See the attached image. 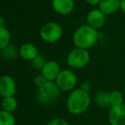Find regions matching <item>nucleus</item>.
<instances>
[{
	"mask_svg": "<svg viewBox=\"0 0 125 125\" xmlns=\"http://www.w3.org/2000/svg\"><path fill=\"white\" fill-rule=\"evenodd\" d=\"M2 54L6 58L13 59V58H15L17 56V50L15 49V47H14L13 45L9 44L6 48L2 50Z\"/></svg>",
	"mask_w": 125,
	"mask_h": 125,
	"instance_id": "nucleus-20",
	"label": "nucleus"
},
{
	"mask_svg": "<svg viewBox=\"0 0 125 125\" xmlns=\"http://www.w3.org/2000/svg\"><path fill=\"white\" fill-rule=\"evenodd\" d=\"M46 125H70V124L63 118L55 117V118H53L50 121H49Z\"/></svg>",
	"mask_w": 125,
	"mask_h": 125,
	"instance_id": "nucleus-22",
	"label": "nucleus"
},
{
	"mask_svg": "<svg viewBox=\"0 0 125 125\" xmlns=\"http://www.w3.org/2000/svg\"><path fill=\"white\" fill-rule=\"evenodd\" d=\"M60 89L54 82H47L37 91V100L43 105H50L60 96Z\"/></svg>",
	"mask_w": 125,
	"mask_h": 125,
	"instance_id": "nucleus-3",
	"label": "nucleus"
},
{
	"mask_svg": "<svg viewBox=\"0 0 125 125\" xmlns=\"http://www.w3.org/2000/svg\"><path fill=\"white\" fill-rule=\"evenodd\" d=\"M33 82H34V84L38 87V88L43 87V86L48 81L44 78V77H43V75L39 74V75H37L36 77H34Z\"/></svg>",
	"mask_w": 125,
	"mask_h": 125,
	"instance_id": "nucleus-21",
	"label": "nucleus"
},
{
	"mask_svg": "<svg viewBox=\"0 0 125 125\" xmlns=\"http://www.w3.org/2000/svg\"><path fill=\"white\" fill-rule=\"evenodd\" d=\"M16 83L15 79L9 75L0 77V96L3 98L14 96L16 93Z\"/></svg>",
	"mask_w": 125,
	"mask_h": 125,
	"instance_id": "nucleus-7",
	"label": "nucleus"
},
{
	"mask_svg": "<svg viewBox=\"0 0 125 125\" xmlns=\"http://www.w3.org/2000/svg\"><path fill=\"white\" fill-rule=\"evenodd\" d=\"M110 125H125V105L112 106L108 115Z\"/></svg>",
	"mask_w": 125,
	"mask_h": 125,
	"instance_id": "nucleus-8",
	"label": "nucleus"
},
{
	"mask_svg": "<svg viewBox=\"0 0 125 125\" xmlns=\"http://www.w3.org/2000/svg\"><path fill=\"white\" fill-rule=\"evenodd\" d=\"M61 91H73L77 83V77L70 70H62L54 81Z\"/></svg>",
	"mask_w": 125,
	"mask_h": 125,
	"instance_id": "nucleus-5",
	"label": "nucleus"
},
{
	"mask_svg": "<svg viewBox=\"0 0 125 125\" xmlns=\"http://www.w3.org/2000/svg\"><path fill=\"white\" fill-rule=\"evenodd\" d=\"M91 97L89 92L82 89H75L71 91L66 100V108L73 115H81L84 113L89 107Z\"/></svg>",
	"mask_w": 125,
	"mask_h": 125,
	"instance_id": "nucleus-1",
	"label": "nucleus"
},
{
	"mask_svg": "<svg viewBox=\"0 0 125 125\" xmlns=\"http://www.w3.org/2000/svg\"><path fill=\"white\" fill-rule=\"evenodd\" d=\"M0 125H15V118L13 113L3 110L0 111Z\"/></svg>",
	"mask_w": 125,
	"mask_h": 125,
	"instance_id": "nucleus-17",
	"label": "nucleus"
},
{
	"mask_svg": "<svg viewBox=\"0 0 125 125\" xmlns=\"http://www.w3.org/2000/svg\"><path fill=\"white\" fill-rule=\"evenodd\" d=\"M105 15H104L100 10H92L87 15V21L89 26L94 29L102 27L105 22Z\"/></svg>",
	"mask_w": 125,
	"mask_h": 125,
	"instance_id": "nucleus-10",
	"label": "nucleus"
},
{
	"mask_svg": "<svg viewBox=\"0 0 125 125\" xmlns=\"http://www.w3.org/2000/svg\"><path fill=\"white\" fill-rule=\"evenodd\" d=\"M60 73H61L60 66L54 61H47L41 71V74L48 82H54Z\"/></svg>",
	"mask_w": 125,
	"mask_h": 125,
	"instance_id": "nucleus-9",
	"label": "nucleus"
},
{
	"mask_svg": "<svg viewBox=\"0 0 125 125\" xmlns=\"http://www.w3.org/2000/svg\"><path fill=\"white\" fill-rule=\"evenodd\" d=\"M10 34L5 27H0V50H3L10 44Z\"/></svg>",
	"mask_w": 125,
	"mask_h": 125,
	"instance_id": "nucleus-18",
	"label": "nucleus"
},
{
	"mask_svg": "<svg viewBox=\"0 0 125 125\" xmlns=\"http://www.w3.org/2000/svg\"><path fill=\"white\" fill-rule=\"evenodd\" d=\"M90 61V55L87 50L76 48L69 53L67 56V64L76 69L83 68Z\"/></svg>",
	"mask_w": 125,
	"mask_h": 125,
	"instance_id": "nucleus-4",
	"label": "nucleus"
},
{
	"mask_svg": "<svg viewBox=\"0 0 125 125\" xmlns=\"http://www.w3.org/2000/svg\"><path fill=\"white\" fill-rule=\"evenodd\" d=\"M124 94L125 96V83H124Z\"/></svg>",
	"mask_w": 125,
	"mask_h": 125,
	"instance_id": "nucleus-27",
	"label": "nucleus"
},
{
	"mask_svg": "<svg viewBox=\"0 0 125 125\" xmlns=\"http://www.w3.org/2000/svg\"><path fill=\"white\" fill-rule=\"evenodd\" d=\"M21 57L23 58L24 60H28V61H32L34 58H36L38 55V50L35 45L31 43H26L21 47L19 50Z\"/></svg>",
	"mask_w": 125,
	"mask_h": 125,
	"instance_id": "nucleus-13",
	"label": "nucleus"
},
{
	"mask_svg": "<svg viewBox=\"0 0 125 125\" xmlns=\"http://www.w3.org/2000/svg\"><path fill=\"white\" fill-rule=\"evenodd\" d=\"M98 40V32L96 29L89 25L78 27L73 35V42L77 48L87 50L93 47Z\"/></svg>",
	"mask_w": 125,
	"mask_h": 125,
	"instance_id": "nucleus-2",
	"label": "nucleus"
},
{
	"mask_svg": "<svg viewBox=\"0 0 125 125\" xmlns=\"http://www.w3.org/2000/svg\"><path fill=\"white\" fill-rule=\"evenodd\" d=\"M5 23V20L2 15H0V27H3V25Z\"/></svg>",
	"mask_w": 125,
	"mask_h": 125,
	"instance_id": "nucleus-26",
	"label": "nucleus"
},
{
	"mask_svg": "<svg viewBox=\"0 0 125 125\" xmlns=\"http://www.w3.org/2000/svg\"><path fill=\"white\" fill-rule=\"evenodd\" d=\"M46 62H47L46 59H45L43 55L38 54L36 58H34V59L31 61V65H32V66L35 69L42 71V69H43V67L44 66V65L46 64Z\"/></svg>",
	"mask_w": 125,
	"mask_h": 125,
	"instance_id": "nucleus-19",
	"label": "nucleus"
},
{
	"mask_svg": "<svg viewBox=\"0 0 125 125\" xmlns=\"http://www.w3.org/2000/svg\"><path fill=\"white\" fill-rule=\"evenodd\" d=\"M80 89H82L83 90H84V91L89 92V90H90V89H91V84H90V83L87 82V81H85V82L82 83Z\"/></svg>",
	"mask_w": 125,
	"mask_h": 125,
	"instance_id": "nucleus-23",
	"label": "nucleus"
},
{
	"mask_svg": "<svg viewBox=\"0 0 125 125\" xmlns=\"http://www.w3.org/2000/svg\"><path fill=\"white\" fill-rule=\"evenodd\" d=\"M120 9L124 13H125V0L120 1Z\"/></svg>",
	"mask_w": 125,
	"mask_h": 125,
	"instance_id": "nucleus-25",
	"label": "nucleus"
},
{
	"mask_svg": "<svg viewBox=\"0 0 125 125\" xmlns=\"http://www.w3.org/2000/svg\"><path fill=\"white\" fill-rule=\"evenodd\" d=\"M94 103L100 107H111L110 92L99 91L94 94Z\"/></svg>",
	"mask_w": 125,
	"mask_h": 125,
	"instance_id": "nucleus-14",
	"label": "nucleus"
},
{
	"mask_svg": "<svg viewBox=\"0 0 125 125\" xmlns=\"http://www.w3.org/2000/svg\"><path fill=\"white\" fill-rule=\"evenodd\" d=\"M87 3H89V4H92V5H95L97 3H100V0H86Z\"/></svg>",
	"mask_w": 125,
	"mask_h": 125,
	"instance_id": "nucleus-24",
	"label": "nucleus"
},
{
	"mask_svg": "<svg viewBox=\"0 0 125 125\" xmlns=\"http://www.w3.org/2000/svg\"><path fill=\"white\" fill-rule=\"evenodd\" d=\"M53 9L55 12L61 15H68L74 9L73 0H53Z\"/></svg>",
	"mask_w": 125,
	"mask_h": 125,
	"instance_id": "nucleus-11",
	"label": "nucleus"
},
{
	"mask_svg": "<svg viewBox=\"0 0 125 125\" xmlns=\"http://www.w3.org/2000/svg\"><path fill=\"white\" fill-rule=\"evenodd\" d=\"M2 109L3 111L10 113H13L18 107V102L14 96H10V97H4L2 100Z\"/></svg>",
	"mask_w": 125,
	"mask_h": 125,
	"instance_id": "nucleus-15",
	"label": "nucleus"
},
{
	"mask_svg": "<svg viewBox=\"0 0 125 125\" xmlns=\"http://www.w3.org/2000/svg\"><path fill=\"white\" fill-rule=\"evenodd\" d=\"M124 94L118 90H113L110 92V103L111 107L121 105L124 104Z\"/></svg>",
	"mask_w": 125,
	"mask_h": 125,
	"instance_id": "nucleus-16",
	"label": "nucleus"
},
{
	"mask_svg": "<svg viewBox=\"0 0 125 125\" xmlns=\"http://www.w3.org/2000/svg\"><path fill=\"white\" fill-rule=\"evenodd\" d=\"M121 0H100L99 10L104 15H110L117 11L120 8Z\"/></svg>",
	"mask_w": 125,
	"mask_h": 125,
	"instance_id": "nucleus-12",
	"label": "nucleus"
},
{
	"mask_svg": "<svg viewBox=\"0 0 125 125\" xmlns=\"http://www.w3.org/2000/svg\"><path fill=\"white\" fill-rule=\"evenodd\" d=\"M62 35V28L57 23L50 22L45 24L40 31V36L48 43H54L61 38Z\"/></svg>",
	"mask_w": 125,
	"mask_h": 125,
	"instance_id": "nucleus-6",
	"label": "nucleus"
}]
</instances>
